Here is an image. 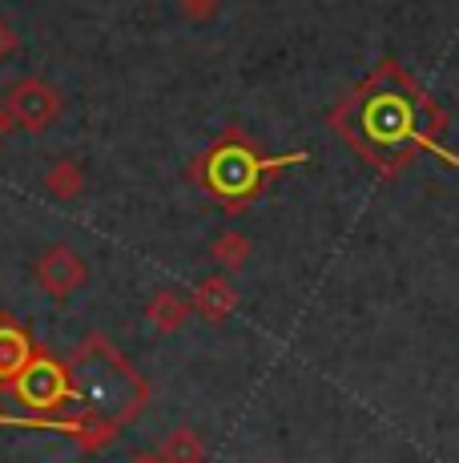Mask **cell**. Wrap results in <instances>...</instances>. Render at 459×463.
<instances>
[{"instance_id":"cell-5","label":"cell","mask_w":459,"mask_h":463,"mask_svg":"<svg viewBox=\"0 0 459 463\" xmlns=\"http://www.w3.org/2000/svg\"><path fill=\"white\" fill-rule=\"evenodd\" d=\"M85 279H89L85 258L77 250H69V246H49V250L37 258V282L52 298H69L73 290L85 287Z\"/></svg>"},{"instance_id":"cell-11","label":"cell","mask_w":459,"mask_h":463,"mask_svg":"<svg viewBox=\"0 0 459 463\" xmlns=\"http://www.w3.org/2000/svg\"><path fill=\"white\" fill-rule=\"evenodd\" d=\"M210 258H214L222 270H242L246 266V258H250V238L246 234H218V242L210 246Z\"/></svg>"},{"instance_id":"cell-6","label":"cell","mask_w":459,"mask_h":463,"mask_svg":"<svg viewBox=\"0 0 459 463\" xmlns=\"http://www.w3.org/2000/svg\"><path fill=\"white\" fill-rule=\"evenodd\" d=\"M190 307L198 310L206 323H222V318L234 315L238 307V290L230 287V279H222V274H214V279H201L198 290L190 295Z\"/></svg>"},{"instance_id":"cell-1","label":"cell","mask_w":459,"mask_h":463,"mask_svg":"<svg viewBox=\"0 0 459 463\" xmlns=\"http://www.w3.org/2000/svg\"><path fill=\"white\" fill-rule=\"evenodd\" d=\"M331 126L379 174H399L415 154H436L439 162L459 165V154L439 141L447 126L444 109L395 61H383L351 89L347 101L331 113Z\"/></svg>"},{"instance_id":"cell-3","label":"cell","mask_w":459,"mask_h":463,"mask_svg":"<svg viewBox=\"0 0 459 463\" xmlns=\"http://www.w3.org/2000/svg\"><path fill=\"white\" fill-rule=\"evenodd\" d=\"M13 387H16V395H21V403L33 407V411H57V407L73 395L65 367H61L57 359H49V354H33L21 375L13 379Z\"/></svg>"},{"instance_id":"cell-13","label":"cell","mask_w":459,"mask_h":463,"mask_svg":"<svg viewBox=\"0 0 459 463\" xmlns=\"http://www.w3.org/2000/svg\"><path fill=\"white\" fill-rule=\"evenodd\" d=\"M16 49H21V41H16L13 24H8V21H0V61H8Z\"/></svg>"},{"instance_id":"cell-7","label":"cell","mask_w":459,"mask_h":463,"mask_svg":"<svg viewBox=\"0 0 459 463\" xmlns=\"http://www.w3.org/2000/svg\"><path fill=\"white\" fill-rule=\"evenodd\" d=\"M190 315H193L190 295H182V290H157V295L149 298V307H145V318L154 323V331H162V335L182 331Z\"/></svg>"},{"instance_id":"cell-12","label":"cell","mask_w":459,"mask_h":463,"mask_svg":"<svg viewBox=\"0 0 459 463\" xmlns=\"http://www.w3.org/2000/svg\"><path fill=\"white\" fill-rule=\"evenodd\" d=\"M178 5L190 21H210V16L222 8V0H178Z\"/></svg>"},{"instance_id":"cell-9","label":"cell","mask_w":459,"mask_h":463,"mask_svg":"<svg viewBox=\"0 0 459 463\" xmlns=\"http://www.w3.org/2000/svg\"><path fill=\"white\" fill-rule=\"evenodd\" d=\"M45 190L57 202H73L77 194L85 190V169H81V162H73V157H61V162H52L45 169Z\"/></svg>"},{"instance_id":"cell-8","label":"cell","mask_w":459,"mask_h":463,"mask_svg":"<svg viewBox=\"0 0 459 463\" xmlns=\"http://www.w3.org/2000/svg\"><path fill=\"white\" fill-rule=\"evenodd\" d=\"M33 359V343L21 326H0V379L13 383L24 371V363Z\"/></svg>"},{"instance_id":"cell-15","label":"cell","mask_w":459,"mask_h":463,"mask_svg":"<svg viewBox=\"0 0 459 463\" xmlns=\"http://www.w3.org/2000/svg\"><path fill=\"white\" fill-rule=\"evenodd\" d=\"M129 463H165L162 456H157V451H141V456H134Z\"/></svg>"},{"instance_id":"cell-10","label":"cell","mask_w":459,"mask_h":463,"mask_svg":"<svg viewBox=\"0 0 459 463\" xmlns=\"http://www.w3.org/2000/svg\"><path fill=\"white\" fill-rule=\"evenodd\" d=\"M157 456L165 463H206V443H201V435L193 427H173Z\"/></svg>"},{"instance_id":"cell-14","label":"cell","mask_w":459,"mask_h":463,"mask_svg":"<svg viewBox=\"0 0 459 463\" xmlns=\"http://www.w3.org/2000/svg\"><path fill=\"white\" fill-rule=\"evenodd\" d=\"M8 133H13V113H8V109H5V101H0V141H5Z\"/></svg>"},{"instance_id":"cell-2","label":"cell","mask_w":459,"mask_h":463,"mask_svg":"<svg viewBox=\"0 0 459 463\" xmlns=\"http://www.w3.org/2000/svg\"><path fill=\"white\" fill-rule=\"evenodd\" d=\"M303 162H311L306 149L282 154V157H262L250 141L222 137L201 157V185H206L214 198H222L226 210L234 213L238 206H246V202L262 190V182H267L270 174H278V169H286V165H303Z\"/></svg>"},{"instance_id":"cell-4","label":"cell","mask_w":459,"mask_h":463,"mask_svg":"<svg viewBox=\"0 0 459 463\" xmlns=\"http://www.w3.org/2000/svg\"><path fill=\"white\" fill-rule=\"evenodd\" d=\"M5 109L13 113V126L41 133L65 113V101H61V93L49 81H41V77H24V81H16L13 89H8Z\"/></svg>"}]
</instances>
